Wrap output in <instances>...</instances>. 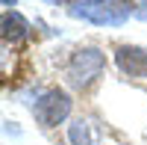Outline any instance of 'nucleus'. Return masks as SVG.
<instances>
[{
    "label": "nucleus",
    "instance_id": "1",
    "mask_svg": "<svg viewBox=\"0 0 147 145\" xmlns=\"http://www.w3.org/2000/svg\"><path fill=\"white\" fill-rule=\"evenodd\" d=\"M103 68H106V56L97 47H80V51L71 53L68 65H65V80L74 89H88L103 74Z\"/></svg>",
    "mask_w": 147,
    "mask_h": 145
},
{
    "label": "nucleus",
    "instance_id": "5",
    "mask_svg": "<svg viewBox=\"0 0 147 145\" xmlns=\"http://www.w3.org/2000/svg\"><path fill=\"white\" fill-rule=\"evenodd\" d=\"M0 27H3V42H6V44H9V42H12V44H21V42L30 36V24H27V18H24L21 12H6Z\"/></svg>",
    "mask_w": 147,
    "mask_h": 145
},
{
    "label": "nucleus",
    "instance_id": "3",
    "mask_svg": "<svg viewBox=\"0 0 147 145\" xmlns=\"http://www.w3.org/2000/svg\"><path fill=\"white\" fill-rule=\"evenodd\" d=\"M32 116L41 127H56L71 116V95L62 89H47L41 98L32 104Z\"/></svg>",
    "mask_w": 147,
    "mask_h": 145
},
{
    "label": "nucleus",
    "instance_id": "4",
    "mask_svg": "<svg viewBox=\"0 0 147 145\" xmlns=\"http://www.w3.org/2000/svg\"><path fill=\"white\" fill-rule=\"evenodd\" d=\"M115 65L121 68V74L136 77V80H147V51L136 44H121L115 51Z\"/></svg>",
    "mask_w": 147,
    "mask_h": 145
},
{
    "label": "nucleus",
    "instance_id": "6",
    "mask_svg": "<svg viewBox=\"0 0 147 145\" xmlns=\"http://www.w3.org/2000/svg\"><path fill=\"white\" fill-rule=\"evenodd\" d=\"M68 142L71 145H94V127L88 118H74L68 124Z\"/></svg>",
    "mask_w": 147,
    "mask_h": 145
},
{
    "label": "nucleus",
    "instance_id": "7",
    "mask_svg": "<svg viewBox=\"0 0 147 145\" xmlns=\"http://www.w3.org/2000/svg\"><path fill=\"white\" fill-rule=\"evenodd\" d=\"M47 3H56V6H59V3H68V0H47Z\"/></svg>",
    "mask_w": 147,
    "mask_h": 145
},
{
    "label": "nucleus",
    "instance_id": "8",
    "mask_svg": "<svg viewBox=\"0 0 147 145\" xmlns=\"http://www.w3.org/2000/svg\"><path fill=\"white\" fill-rule=\"evenodd\" d=\"M3 3H6V6H15V0H3Z\"/></svg>",
    "mask_w": 147,
    "mask_h": 145
},
{
    "label": "nucleus",
    "instance_id": "2",
    "mask_svg": "<svg viewBox=\"0 0 147 145\" xmlns=\"http://www.w3.org/2000/svg\"><path fill=\"white\" fill-rule=\"evenodd\" d=\"M132 12L136 9H132L129 0H85V3H77L71 9V15L100 24V27H118V24L129 21Z\"/></svg>",
    "mask_w": 147,
    "mask_h": 145
}]
</instances>
